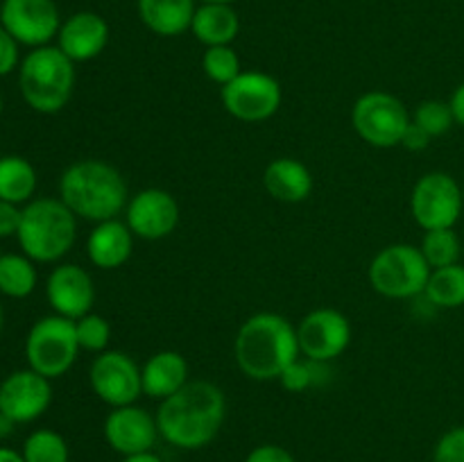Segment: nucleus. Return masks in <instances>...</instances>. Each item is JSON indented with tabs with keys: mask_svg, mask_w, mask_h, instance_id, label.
Returning <instances> with one entry per match:
<instances>
[{
	"mask_svg": "<svg viewBox=\"0 0 464 462\" xmlns=\"http://www.w3.org/2000/svg\"><path fill=\"white\" fill-rule=\"evenodd\" d=\"M202 68L204 75L220 86L229 84L231 80H236L243 72L240 71L238 54H236V50L231 45H213V48H207V53L202 57Z\"/></svg>",
	"mask_w": 464,
	"mask_h": 462,
	"instance_id": "29",
	"label": "nucleus"
},
{
	"mask_svg": "<svg viewBox=\"0 0 464 462\" xmlns=\"http://www.w3.org/2000/svg\"><path fill=\"white\" fill-rule=\"evenodd\" d=\"M75 333L82 351L102 353L107 351L109 338H111V326L98 313H86L84 317L75 320Z\"/></svg>",
	"mask_w": 464,
	"mask_h": 462,
	"instance_id": "30",
	"label": "nucleus"
},
{
	"mask_svg": "<svg viewBox=\"0 0 464 462\" xmlns=\"http://www.w3.org/2000/svg\"><path fill=\"white\" fill-rule=\"evenodd\" d=\"M21 43L0 25V77H7L9 72L21 66Z\"/></svg>",
	"mask_w": 464,
	"mask_h": 462,
	"instance_id": "34",
	"label": "nucleus"
},
{
	"mask_svg": "<svg viewBox=\"0 0 464 462\" xmlns=\"http://www.w3.org/2000/svg\"><path fill=\"white\" fill-rule=\"evenodd\" d=\"M195 9V0H139L140 21L159 36H179L188 32Z\"/></svg>",
	"mask_w": 464,
	"mask_h": 462,
	"instance_id": "22",
	"label": "nucleus"
},
{
	"mask_svg": "<svg viewBox=\"0 0 464 462\" xmlns=\"http://www.w3.org/2000/svg\"><path fill=\"white\" fill-rule=\"evenodd\" d=\"M190 32L207 48L231 45L240 32V18L231 5H199L195 9Z\"/></svg>",
	"mask_w": 464,
	"mask_h": 462,
	"instance_id": "23",
	"label": "nucleus"
},
{
	"mask_svg": "<svg viewBox=\"0 0 464 462\" xmlns=\"http://www.w3.org/2000/svg\"><path fill=\"white\" fill-rule=\"evenodd\" d=\"M299 351L315 362H331L347 351L352 342V324L335 308H315L297 324Z\"/></svg>",
	"mask_w": 464,
	"mask_h": 462,
	"instance_id": "13",
	"label": "nucleus"
},
{
	"mask_svg": "<svg viewBox=\"0 0 464 462\" xmlns=\"http://www.w3.org/2000/svg\"><path fill=\"white\" fill-rule=\"evenodd\" d=\"M89 383L95 397L109 408L131 406L143 394V374L136 361L127 353L107 349L91 362Z\"/></svg>",
	"mask_w": 464,
	"mask_h": 462,
	"instance_id": "11",
	"label": "nucleus"
},
{
	"mask_svg": "<svg viewBox=\"0 0 464 462\" xmlns=\"http://www.w3.org/2000/svg\"><path fill=\"white\" fill-rule=\"evenodd\" d=\"M53 403L50 379L34 370H16L0 383V415L14 424H30L39 419Z\"/></svg>",
	"mask_w": 464,
	"mask_h": 462,
	"instance_id": "14",
	"label": "nucleus"
},
{
	"mask_svg": "<svg viewBox=\"0 0 464 462\" xmlns=\"http://www.w3.org/2000/svg\"><path fill=\"white\" fill-rule=\"evenodd\" d=\"M75 238L77 216L59 197H36L23 207L16 240L23 254L34 263L62 261Z\"/></svg>",
	"mask_w": 464,
	"mask_h": 462,
	"instance_id": "4",
	"label": "nucleus"
},
{
	"mask_svg": "<svg viewBox=\"0 0 464 462\" xmlns=\"http://www.w3.org/2000/svg\"><path fill=\"white\" fill-rule=\"evenodd\" d=\"M21 217H23V208L18 207V204L0 199V240L12 238V236L18 234Z\"/></svg>",
	"mask_w": 464,
	"mask_h": 462,
	"instance_id": "35",
	"label": "nucleus"
},
{
	"mask_svg": "<svg viewBox=\"0 0 464 462\" xmlns=\"http://www.w3.org/2000/svg\"><path fill=\"white\" fill-rule=\"evenodd\" d=\"M75 322L62 315H45L32 324L25 338L27 367L54 380L66 374L80 353Z\"/></svg>",
	"mask_w": 464,
	"mask_h": 462,
	"instance_id": "7",
	"label": "nucleus"
},
{
	"mask_svg": "<svg viewBox=\"0 0 464 462\" xmlns=\"http://www.w3.org/2000/svg\"><path fill=\"white\" fill-rule=\"evenodd\" d=\"M420 249L424 254L426 263L430 265V270H438V267H449L460 263L462 243L460 236L453 229H433L426 231Z\"/></svg>",
	"mask_w": 464,
	"mask_h": 462,
	"instance_id": "27",
	"label": "nucleus"
},
{
	"mask_svg": "<svg viewBox=\"0 0 464 462\" xmlns=\"http://www.w3.org/2000/svg\"><path fill=\"white\" fill-rule=\"evenodd\" d=\"M121 462H163V460L154 451H145V453H134V456H125Z\"/></svg>",
	"mask_w": 464,
	"mask_h": 462,
	"instance_id": "39",
	"label": "nucleus"
},
{
	"mask_svg": "<svg viewBox=\"0 0 464 462\" xmlns=\"http://www.w3.org/2000/svg\"><path fill=\"white\" fill-rule=\"evenodd\" d=\"M154 417L163 442L181 451H198L220 433L227 397L211 380H188L179 392L159 403Z\"/></svg>",
	"mask_w": 464,
	"mask_h": 462,
	"instance_id": "1",
	"label": "nucleus"
},
{
	"mask_svg": "<svg viewBox=\"0 0 464 462\" xmlns=\"http://www.w3.org/2000/svg\"><path fill=\"white\" fill-rule=\"evenodd\" d=\"M109 43V23L95 12H77L62 21L57 48L71 62H91L100 57Z\"/></svg>",
	"mask_w": 464,
	"mask_h": 462,
	"instance_id": "18",
	"label": "nucleus"
},
{
	"mask_svg": "<svg viewBox=\"0 0 464 462\" xmlns=\"http://www.w3.org/2000/svg\"><path fill=\"white\" fill-rule=\"evenodd\" d=\"M424 297L435 308H460L464 306V265L456 263L449 267H438L430 272Z\"/></svg>",
	"mask_w": 464,
	"mask_h": 462,
	"instance_id": "26",
	"label": "nucleus"
},
{
	"mask_svg": "<svg viewBox=\"0 0 464 462\" xmlns=\"http://www.w3.org/2000/svg\"><path fill=\"white\" fill-rule=\"evenodd\" d=\"M23 457L25 462H68L71 448H68L63 435L53 428H39L27 435L23 442Z\"/></svg>",
	"mask_w": 464,
	"mask_h": 462,
	"instance_id": "28",
	"label": "nucleus"
},
{
	"mask_svg": "<svg viewBox=\"0 0 464 462\" xmlns=\"http://www.w3.org/2000/svg\"><path fill=\"white\" fill-rule=\"evenodd\" d=\"M222 107L240 122L270 120L281 107L284 91L272 75L261 71L240 72L236 80L222 86Z\"/></svg>",
	"mask_w": 464,
	"mask_h": 462,
	"instance_id": "10",
	"label": "nucleus"
},
{
	"mask_svg": "<svg viewBox=\"0 0 464 462\" xmlns=\"http://www.w3.org/2000/svg\"><path fill=\"white\" fill-rule=\"evenodd\" d=\"M462 190H464V188H462Z\"/></svg>",
	"mask_w": 464,
	"mask_h": 462,
	"instance_id": "46",
	"label": "nucleus"
},
{
	"mask_svg": "<svg viewBox=\"0 0 464 462\" xmlns=\"http://www.w3.org/2000/svg\"><path fill=\"white\" fill-rule=\"evenodd\" d=\"M202 5H231L236 3V0H199Z\"/></svg>",
	"mask_w": 464,
	"mask_h": 462,
	"instance_id": "42",
	"label": "nucleus"
},
{
	"mask_svg": "<svg viewBox=\"0 0 464 462\" xmlns=\"http://www.w3.org/2000/svg\"><path fill=\"white\" fill-rule=\"evenodd\" d=\"M406 104L385 91H370L353 102L352 127L372 148H397L401 145L403 131L411 125Z\"/></svg>",
	"mask_w": 464,
	"mask_h": 462,
	"instance_id": "8",
	"label": "nucleus"
},
{
	"mask_svg": "<svg viewBox=\"0 0 464 462\" xmlns=\"http://www.w3.org/2000/svg\"><path fill=\"white\" fill-rule=\"evenodd\" d=\"M464 211V190L449 172H426L411 195V213L424 231L453 229Z\"/></svg>",
	"mask_w": 464,
	"mask_h": 462,
	"instance_id": "9",
	"label": "nucleus"
},
{
	"mask_svg": "<svg viewBox=\"0 0 464 462\" xmlns=\"http://www.w3.org/2000/svg\"><path fill=\"white\" fill-rule=\"evenodd\" d=\"M263 186L276 202L299 204L313 193V175L299 159L279 157L267 163Z\"/></svg>",
	"mask_w": 464,
	"mask_h": 462,
	"instance_id": "21",
	"label": "nucleus"
},
{
	"mask_svg": "<svg viewBox=\"0 0 464 462\" xmlns=\"http://www.w3.org/2000/svg\"><path fill=\"white\" fill-rule=\"evenodd\" d=\"M18 89L27 107L36 113H59L72 98L75 62L57 45L30 50L18 66Z\"/></svg>",
	"mask_w": 464,
	"mask_h": 462,
	"instance_id": "5",
	"label": "nucleus"
},
{
	"mask_svg": "<svg viewBox=\"0 0 464 462\" xmlns=\"http://www.w3.org/2000/svg\"><path fill=\"white\" fill-rule=\"evenodd\" d=\"M14 421L12 419H7V417L5 415H0V438H5V435H9L14 430Z\"/></svg>",
	"mask_w": 464,
	"mask_h": 462,
	"instance_id": "41",
	"label": "nucleus"
},
{
	"mask_svg": "<svg viewBox=\"0 0 464 462\" xmlns=\"http://www.w3.org/2000/svg\"><path fill=\"white\" fill-rule=\"evenodd\" d=\"M3 324H5V313H3V303H0V333H3Z\"/></svg>",
	"mask_w": 464,
	"mask_h": 462,
	"instance_id": "43",
	"label": "nucleus"
},
{
	"mask_svg": "<svg viewBox=\"0 0 464 462\" xmlns=\"http://www.w3.org/2000/svg\"><path fill=\"white\" fill-rule=\"evenodd\" d=\"M59 199L77 217L95 225L118 217L130 202L125 177L111 163L98 159H82L62 172Z\"/></svg>",
	"mask_w": 464,
	"mask_h": 462,
	"instance_id": "3",
	"label": "nucleus"
},
{
	"mask_svg": "<svg viewBox=\"0 0 464 462\" xmlns=\"http://www.w3.org/2000/svg\"><path fill=\"white\" fill-rule=\"evenodd\" d=\"M243 462H297V460H295L293 453L285 451L284 447H276V444H261V447L252 448Z\"/></svg>",
	"mask_w": 464,
	"mask_h": 462,
	"instance_id": "36",
	"label": "nucleus"
},
{
	"mask_svg": "<svg viewBox=\"0 0 464 462\" xmlns=\"http://www.w3.org/2000/svg\"><path fill=\"white\" fill-rule=\"evenodd\" d=\"M412 120H415L421 130L429 131L433 139L447 134V131L456 125L451 107H449V102H442V100H424V102L415 109Z\"/></svg>",
	"mask_w": 464,
	"mask_h": 462,
	"instance_id": "31",
	"label": "nucleus"
},
{
	"mask_svg": "<svg viewBox=\"0 0 464 462\" xmlns=\"http://www.w3.org/2000/svg\"><path fill=\"white\" fill-rule=\"evenodd\" d=\"M134 238L136 236L131 234L127 222L118 217L98 222L86 240V256L100 270H116L130 261L134 252Z\"/></svg>",
	"mask_w": 464,
	"mask_h": 462,
	"instance_id": "19",
	"label": "nucleus"
},
{
	"mask_svg": "<svg viewBox=\"0 0 464 462\" xmlns=\"http://www.w3.org/2000/svg\"><path fill=\"white\" fill-rule=\"evenodd\" d=\"M0 462H25L21 451L16 448H9V447H0Z\"/></svg>",
	"mask_w": 464,
	"mask_h": 462,
	"instance_id": "40",
	"label": "nucleus"
},
{
	"mask_svg": "<svg viewBox=\"0 0 464 462\" xmlns=\"http://www.w3.org/2000/svg\"><path fill=\"white\" fill-rule=\"evenodd\" d=\"M0 256H3V252H0Z\"/></svg>",
	"mask_w": 464,
	"mask_h": 462,
	"instance_id": "45",
	"label": "nucleus"
},
{
	"mask_svg": "<svg viewBox=\"0 0 464 462\" xmlns=\"http://www.w3.org/2000/svg\"><path fill=\"white\" fill-rule=\"evenodd\" d=\"M433 462H464V426L447 430L433 448Z\"/></svg>",
	"mask_w": 464,
	"mask_h": 462,
	"instance_id": "33",
	"label": "nucleus"
},
{
	"mask_svg": "<svg viewBox=\"0 0 464 462\" xmlns=\"http://www.w3.org/2000/svg\"><path fill=\"white\" fill-rule=\"evenodd\" d=\"M45 299L54 315H62L72 322L80 320L93 308V279L77 263H62L45 279Z\"/></svg>",
	"mask_w": 464,
	"mask_h": 462,
	"instance_id": "16",
	"label": "nucleus"
},
{
	"mask_svg": "<svg viewBox=\"0 0 464 462\" xmlns=\"http://www.w3.org/2000/svg\"><path fill=\"white\" fill-rule=\"evenodd\" d=\"M140 374H143L145 397L163 401L188 383V362L179 351L166 349L152 353L140 367Z\"/></svg>",
	"mask_w": 464,
	"mask_h": 462,
	"instance_id": "20",
	"label": "nucleus"
},
{
	"mask_svg": "<svg viewBox=\"0 0 464 462\" xmlns=\"http://www.w3.org/2000/svg\"><path fill=\"white\" fill-rule=\"evenodd\" d=\"M3 109H5V104H3V95H0V116H3Z\"/></svg>",
	"mask_w": 464,
	"mask_h": 462,
	"instance_id": "44",
	"label": "nucleus"
},
{
	"mask_svg": "<svg viewBox=\"0 0 464 462\" xmlns=\"http://www.w3.org/2000/svg\"><path fill=\"white\" fill-rule=\"evenodd\" d=\"M36 267L25 254H3L0 256V294L9 299H25L36 288Z\"/></svg>",
	"mask_w": 464,
	"mask_h": 462,
	"instance_id": "25",
	"label": "nucleus"
},
{
	"mask_svg": "<svg viewBox=\"0 0 464 462\" xmlns=\"http://www.w3.org/2000/svg\"><path fill=\"white\" fill-rule=\"evenodd\" d=\"M326 365H329V362H315L308 361V358L302 361V358H297V361L279 376L281 388L288 390V392H304V390L322 383L320 374L326 371Z\"/></svg>",
	"mask_w": 464,
	"mask_h": 462,
	"instance_id": "32",
	"label": "nucleus"
},
{
	"mask_svg": "<svg viewBox=\"0 0 464 462\" xmlns=\"http://www.w3.org/2000/svg\"><path fill=\"white\" fill-rule=\"evenodd\" d=\"M302 356L297 326L279 313H256L240 324L234 340V358L247 379L266 383L279 376Z\"/></svg>",
	"mask_w": 464,
	"mask_h": 462,
	"instance_id": "2",
	"label": "nucleus"
},
{
	"mask_svg": "<svg viewBox=\"0 0 464 462\" xmlns=\"http://www.w3.org/2000/svg\"><path fill=\"white\" fill-rule=\"evenodd\" d=\"M0 25L18 43L34 50L57 39L62 16L54 0H3Z\"/></svg>",
	"mask_w": 464,
	"mask_h": 462,
	"instance_id": "12",
	"label": "nucleus"
},
{
	"mask_svg": "<svg viewBox=\"0 0 464 462\" xmlns=\"http://www.w3.org/2000/svg\"><path fill=\"white\" fill-rule=\"evenodd\" d=\"M430 140H433V136H430L426 130H421L415 120H411V125H408L406 131H403L401 145L406 149H411V152H421V149L429 148Z\"/></svg>",
	"mask_w": 464,
	"mask_h": 462,
	"instance_id": "37",
	"label": "nucleus"
},
{
	"mask_svg": "<svg viewBox=\"0 0 464 462\" xmlns=\"http://www.w3.org/2000/svg\"><path fill=\"white\" fill-rule=\"evenodd\" d=\"M420 247L408 243H394L381 249L370 263V285L388 299H412L424 294L430 276Z\"/></svg>",
	"mask_w": 464,
	"mask_h": 462,
	"instance_id": "6",
	"label": "nucleus"
},
{
	"mask_svg": "<svg viewBox=\"0 0 464 462\" xmlns=\"http://www.w3.org/2000/svg\"><path fill=\"white\" fill-rule=\"evenodd\" d=\"M159 438L161 435H159L157 417L150 415L145 408H139L136 403L111 408L104 419V439L122 457L152 451Z\"/></svg>",
	"mask_w": 464,
	"mask_h": 462,
	"instance_id": "17",
	"label": "nucleus"
},
{
	"mask_svg": "<svg viewBox=\"0 0 464 462\" xmlns=\"http://www.w3.org/2000/svg\"><path fill=\"white\" fill-rule=\"evenodd\" d=\"M36 170L25 157L7 154L0 157V199L12 204L32 202L36 190Z\"/></svg>",
	"mask_w": 464,
	"mask_h": 462,
	"instance_id": "24",
	"label": "nucleus"
},
{
	"mask_svg": "<svg viewBox=\"0 0 464 462\" xmlns=\"http://www.w3.org/2000/svg\"><path fill=\"white\" fill-rule=\"evenodd\" d=\"M449 107H451V113H453V120H456V125L464 127V82L460 86H458L456 91H453L451 100H449Z\"/></svg>",
	"mask_w": 464,
	"mask_h": 462,
	"instance_id": "38",
	"label": "nucleus"
},
{
	"mask_svg": "<svg viewBox=\"0 0 464 462\" xmlns=\"http://www.w3.org/2000/svg\"><path fill=\"white\" fill-rule=\"evenodd\" d=\"M125 222L136 238L161 240L179 225V204L163 188L139 190L127 202Z\"/></svg>",
	"mask_w": 464,
	"mask_h": 462,
	"instance_id": "15",
	"label": "nucleus"
}]
</instances>
